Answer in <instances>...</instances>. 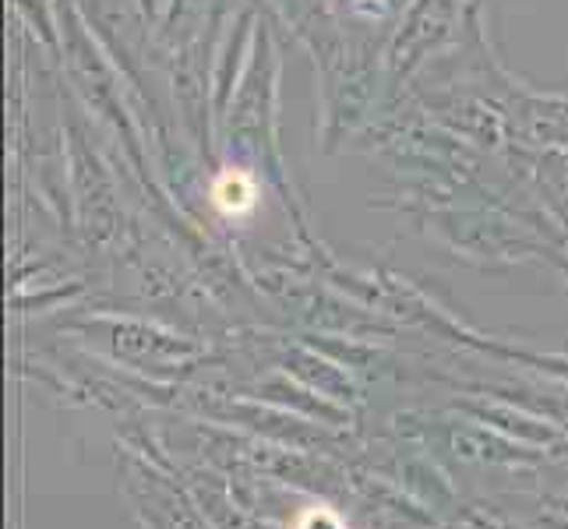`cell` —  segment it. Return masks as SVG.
Segmentation results:
<instances>
[{"instance_id":"6da1fadb","label":"cell","mask_w":568,"mask_h":529,"mask_svg":"<svg viewBox=\"0 0 568 529\" xmlns=\"http://www.w3.org/2000/svg\"><path fill=\"white\" fill-rule=\"evenodd\" d=\"M212 199H215V205H220L226 215H244V212L254 208V202H258V191H254V181H251L247 173L226 170L220 176V184H215Z\"/></svg>"},{"instance_id":"7a4b0ae2","label":"cell","mask_w":568,"mask_h":529,"mask_svg":"<svg viewBox=\"0 0 568 529\" xmlns=\"http://www.w3.org/2000/svg\"><path fill=\"white\" fill-rule=\"evenodd\" d=\"M297 529H346L336 512H328L325 505H311L307 512L297 519Z\"/></svg>"}]
</instances>
